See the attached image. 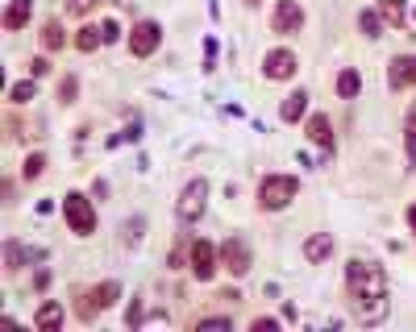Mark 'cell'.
Returning <instances> with one entry per match:
<instances>
[{
  "mask_svg": "<svg viewBox=\"0 0 416 332\" xmlns=\"http://www.w3.org/2000/svg\"><path fill=\"white\" fill-rule=\"evenodd\" d=\"M379 17H383V25H392V29H404V21H408V0H379Z\"/></svg>",
  "mask_w": 416,
  "mask_h": 332,
  "instance_id": "cell-17",
  "label": "cell"
},
{
  "mask_svg": "<svg viewBox=\"0 0 416 332\" xmlns=\"http://www.w3.org/2000/svg\"><path fill=\"white\" fill-rule=\"evenodd\" d=\"M358 92H362V75L354 71V67H345V71L338 75V95H342V100H354Z\"/></svg>",
  "mask_w": 416,
  "mask_h": 332,
  "instance_id": "cell-21",
  "label": "cell"
},
{
  "mask_svg": "<svg viewBox=\"0 0 416 332\" xmlns=\"http://www.w3.org/2000/svg\"><path fill=\"white\" fill-rule=\"evenodd\" d=\"M329 254H333V237L329 233H313V237L304 241V258L313 261V266H320Z\"/></svg>",
  "mask_w": 416,
  "mask_h": 332,
  "instance_id": "cell-16",
  "label": "cell"
},
{
  "mask_svg": "<svg viewBox=\"0 0 416 332\" xmlns=\"http://www.w3.org/2000/svg\"><path fill=\"white\" fill-rule=\"evenodd\" d=\"M29 261H42V249H29L21 241H4V270H21Z\"/></svg>",
  "mask_w": 416,
  "mask_h": 332,
  "instance_id": "cell-12",
  "label": "cell"
},
{
  "mask_svg": "<svg viewBox=\"0 0 416 332\" xmlns=\"http://www.w3.org/2000/svg\"><path fill=\"white\" fill-rule=\"evenodd\" d=\"M387 88L392 92L416 88V54H395L392 63H387Z\"/></svg>",
  "mask_w": 416,
  "mask_h": 332,
  "instance_id": "cell-10",
  "label": "cell"
},
{
  "mask_svg": "<svg viewBox=\"0 0 416 332\" xmlns=\"http://www.w3.org/2000/svg\"><path fill=\"white\" fill-rule=\"evenodd\" d=\"M42 170H46V154L38 150V154H29V158L21 162V179L25 183H34V179H42Z\"/></svg>",
  "mask_w": 416,
  "mask_h": 332,
  "instance_id": "cell-23",
  "label": "cell"
},
{
  "mask_svg": "<svg viewBox=\"0 0 416 332\" xmlns=\"http://www.w3.org/2000/svg\"><path fill=\"white\" fill-rule=\"evenodd\" d=\"M295 195H300V179L295 175H267L258 183V208L263 212H283Z\"/></svg>",
  "mask_w": 416,
  "mask_h": 332,
  "instance_id": "cell-2",
  "label": "cell"
},
{
  "mask_svg": "<svg viewBox=\"0 0 416 332\" xmlns=\"http://www.w3.org/2000/svg\"><path fill=\"white\" fill-rule=\"evenodd\" d=\"M34 95H38V83H34V79H21V83L9 88V104H29Z\"/></svg>",
  "mask_w": 416,
  "mask_h": 332,
  "instance_id": "cell-24",
  "label": "cell"
},
{
  "mask_svg": "<svg viewBox=\"0 0 416 332\" xmlns=\"http://www.w3.org/2000/svg\"><path fill=\"white\" fill-rule=\"evenodd\" d=\"M158 42H163L158 21H138L129 29V54H133V58H150V54L158 50Z\"/></svg>",
  "mask_w": 416,
  "mask_h": 332,
  "instance_id": "cell-8",
  "label": "cell"
},
{
  "mask_svg": "<svg viewBox=\"0 0 416 332\" xmlns=\"http://www.w3.org/2000/svg\"><path fill=\"white\" fill-rule=\"evenodd\" d=\"M196 328H220V332H229V316H200Z\"/></svg>",
  "mask_w": 416,
  "mask_h": 332,
  "instance_id": "cell-29",
  "label": "cell"
},
{
  "mask_svg": "<svg viewBox=\"0 0 416 332\" xmlns=\"http://www.w3.org/2000/svg\"><path fill=\"white\" fill-rule=\"evenodd\" d=\"M408 229H412V233H416V204H412V208H408Z\"/></svg>",
  "mask_w": 416,
  "mask_h": 332,
  "instance_id": "cell-37",
  "label": "cell"
},
{
  "mask_svg": "<svg viewBox=\"0 0 416 332\" xmlns=\"http://www.w3.org/2000/svg\"><path fill=\"white\" fill-rule=\"evenodd\" d=\"M79 100V79L75 75H63V83H59V104H75Z\"/></svg>",
  "mask_w": 416,
  "mask_h": 332,
  "instance_id": "cell-26",
  "label": "cell"
},
{
  "mask_svg": "<svg viewBox=\"0 0 416 332\" xmlns=\"http://www.w3.org/2000/svg\"><path fill=\"white\" fill-rule=\"evenodd\" d=\"M92 195H96V199H104V195H108V183H104V179H96V183H92Z\"/></svg>",
  "mask_w": 416,
  "mask_h": 332,
  "instance_id": "cell-36",
  "label": "cell"
},
{
  "mask_svg": "<svg viewBox=\"0 0 416 332\" xmlns=\"http://www.w3.org/2000/svg\"><path fill=\"white\" fill-rule=\"evenodd\" d=\"M345 286H350V311L358 324H379L387 320V270L370 258H354L345 266Z\"/></svg>",
  "mask_w": 416,
  "mask_h": 332,
  "instance_id": "cell-1",
  "label": "cell"
},
{
  "mask_svg": "<svg viewBox=\"0 0 416 332\" xmlns=\"http://www.w3.org/2000/svg\"><path fill=\"white\" fill-rule=\"evenodd\" d=\"M304 133H308V142L320 145L325 154L333 150V125H329V117H325V113H313V117L304 120Z\"/></svg>",
  "mask_w": 416,
  "mask_h": 332,
  "instance_id": "cell-11",
  "label": "cell"
},
{
  "mask_svg": "<svg viewBox=\"0 0 416 332\" xmlns=\"http://www.w3.org/2000/svg\"><path fill=\"white\" fill-rule=\"evenodd\" d=\"M408 125H416V100H412V108H408Z\"/></svg>",
  "mask_w": 416,
  "mask_h": 332,
  "instance_id": "cell-38",
  "label": "cell"
},
{
  "mask_svg": "<svg viewBox=\"0 0 416 332\" xmlns=\"http://www.w3.org/2000/svg\"><path fill=\"white\" fill-rule=\"evenodd\" d=\"M13 199H17V183H13V179H4V204H13Z\"/></svg>",
  "mask_w": 416,
  "mask_h": 332,
  "instance_id": "cell-35",
  "label": "cell"
},
{
  "mask_svg": "<svg viewBox=\"0 0 416 332\" xmlns=\"http://www.w3.org/2000/svg\"><path fill=\"white\" fill-rule=\"evenodd\" d=\"M270 29H275L279 38H288V33H300V29H304V4H300V0H275Z\"/></svg>",
  "mask_w": 416,
  "mask_h": 332,
  "instance_id": "cell-7",
  "label": "cell"
},
{
  "mask_svg": "<svg viewBox=\"0 0 416 332\" xmlns=\"http://www.w3.org/2000/svg\"><path fill=\"white\" fill-rule=\"evenodd\" d=\"M100 311H104V304L96 299V291H83V295H79V304H75V316H79V324H96Z\"/></svg>",
  "mask_w": 416,
  "mask_h": 332,
  "instance_id": "cell-19",
  "label": "cell"
},
{
  "mask_svg": "<svg viewBox=\"0 0 416 332\" xmlns=\"http://www.w3.org/2000/svg\"><path fill=\"white\" fill-rule=\"evenodd\" d=\"M142 229H146V220H142V216H133L129 224H121V237L129 241V245H138V241H142Z\"/></svg>",
  "mask_w": 416,
  "mask_h": 332,
  "instance_id": "cell-27",
  "label": "cell"
},
{
  "mask_svg": "<svg viewBox=\"0 0 416 332\" xmlns=\"http://www.w3.org/2000/svg\"><path fill=\"white\" fill-rule=\"evenodd\" d=\"M63 46H67V29H63L59 21H46L42 25V50L54 54V50H63Z\"/></svg>",
  "mask_w": 416,
  "mask_h": 332,
  "instance_id": "cell-20",
  "label": "cell"
},
{
  "mask_svg": "<svg viewBox=\"0 0 416 332\" xmlns=\"http://www.w3.org/2000/svg\"><path fill=\"white\" fill-rule=\"evenodd\" d=\"M308 100L313 95L304 92V88H295L283 104H279V120H288V125H295V120H304V113H308Z\"/></svg>",
  "mask_w": 416,
  "mask_h": 332,
  "instance_id": "cell-13",
  "label": "cell"
},
{
  "mask_svg": "<svg viewBox=\"0 0 416 332\" xmlns=\"http://www.w3.org/2000/svg\"><path fill=\"white\" fill-rule=\"evenodd\" d=\"M29 75H34V79H42V75H50V58H46V50H42V54H38V58L29 63Z\"/></svg>",
  "mask_w": 416,
  "mask_h": 332,
  "instance_id": "cell-30",
  "label": "cell"
},
{
  "mask_svg": "<svg viewBox=\"0 0 416 332\" xmlns=\"http://www.w3.org/2000/svg\"><path fill=\"white\" fill-rule=\"evenodd\" d=\"M208 208V179H188L183 191H179V199H175V216H179V224H196L200 216Z\"/></svg>",
  "mask_w": 416,
  "mask_h": 332,
  "instance_id": "cell-4",
  "label": "cell"
},
{
  "mask_svg": "<svg viewBox=\"0 0 416 332\" xmlns=\"http://www.w3.org/2000/svg\"><path fill=\"white\" fill-rule=\"evenodd\" d=\"M142 316H146V311H142V299H133V308H129V328H142Z\"/></svg>",
  "mask_w": 416,
  "mask_h": 332,
  "instance_id": "cell-33",
  "label": "cell"
},
{
  "mask_svg": "<svg viewBox=\"0 0 416 332\" xmlns=\"http://www.w3.org/2000/svg\"><path fill=\"white\" fill-rule=\"evenodd\" d=\"M100 4H104V0H67V13H71V17H88Z\"/></svg>",
  "mask_w": 416,
  "mask_h": 332,
  "instance_id": "cell-28",
  "label": "cell"
},
{
  "mask_svg": "<svg viewBox=\"0 0 416 332\" xmlns=\"http://www.w3.org/2000/svg\"><path fill=\"white\" fill-rule=\"evenodd\" d=\"M104 46V29L100 25H79L75 29V50H83V54H92V50Z\"/></svg>",
  "mask_w": 416,
  "mask_h": 332,
  "instance_id": "cell-18",
  "label": "cell"
},
{
  "mask_svg": "<svg viewBox=\"0 0 416 332\" xmlns=\"http://www.w3.org/2000/svg\"><path fill=\"white\" fill-rule=\"evenodd\" d=\"M412 21H416V13H412Z\"/></svg>",
  "mask_w": 416,
  "mask_h": 332,
  "instance_id": "cell-40",
  "label": "cell"
},
{
  "mask_svg": "<svg viewBox=\"0 0 416 332\" xmlns=\"http://www.w3.org/2000/svg\"><path fill=\"white\" fill-rule=\"evenodd\" d=\"M63 320H67V311L59 308L54 299H50V304H42V308L34 311V328H42V332H54V328H63Z\"/></svg>",
  "mask_w": 416,
  "mask_h": 332,
  "instance_id": "cell-15",
  "label": "cell"
},
{
  "mask_svg": "<svg viewBox=\"0 0 416 332\" xmlns=\"http://www.w3.org/2000/svg\"><path fill=\"white\" fill-rule=\"evenodd\" d=\"M34 17V0H9V9H4V29H25Z\"/></svg>",
  "mask_w": 416,
  "mask_h": 332,
  "instance_id": "cell-14",
  "label": "cell"
},
{
  "mask_svg": "<svg viewBox=\"0 0 416 332\" xmlns=\"http://www.w3.org/2000/svg\"><path fill=\"white\" fill-rule=\"evenodd\" d=\"M188 266H192V279L208 283V279L217 274V266H220V245L196 237V241H192V249H188Z\"/></svg>",
  "mask_w": 416,
  "mask_h": 332,
  "instance_id": "cell-5",
  "label": "cell"
},
{
  "mask_svg": "<svg viewBox=\"0 0 416 332\" xmlns=\"http://www.w3.org/2000/svg\"><path fill=\"white\" fill-rule=\"evenodd\" d=\"M295 71H300V63H295V54L288 46L267 50V58H263V75H267L270 83H283V79H292Z\"/></svg>",
  "mask_w": 416,
  "mask_h": 332,
  "instance_id": "cell-9",
  "label": "cell"
},
{
  "mask_svg": "<svg viewBox=\"0 0 416 332\" xmlns=\"http://www.w3.org/2000/svg\"><path fill=\"white\" fill-rule=\"evenodd\" d=\"M242 4H245V9H258V0H242Z\"/></svg>",
  "mask_w": 416,
  "mask_h": 332,
  "instance_id": "cell-39",
  "label": "cell"
},
{
  "mask_svg": "<svg viewBox=\"0 0 416 332\" xmlns=\"http://www.w3.org/2000/svg\"><path fill=\"white\" fill-rule=\"evenodd\" d=\"M92 291H96V299L104 304V311L121 299V283H113V279H108V283H100V286H92Z\"/></svg>",
  "mask_w": 416,
  "mask_h": 332,
  "instance_id": "cell-25",
  "label": "cell"
},
{
  "mask_svg": "<svg viewBox=\"0 0 416 332\" xmlns=\"http://www.w3.org/2000/svg\"><path fill=\"white\" fill-rule=\"evenodd\" d=\"M220 266H225L233 279L250 274V266H254V254H250L245 237H225V241H220Z\"/></svg>",
  "mask_w": 416,
  "mask_h": 332,
  "instance_id": "cell-6",
  "label": "cell"
},
{
  "mask_svg": "<svg viewBox=\"0 0 416 332\" xmlns=\"http://www.w3.org/2000/svg\"><path fill=\"white\" fill-rule=\"evenodd\" d=\"M404 150H408V162L416 166V125H408V133H404Z\"/></svg>",
  "mask_w": 416,
  "mask_h": 332,
  "instance_id": "cell-31",
  "label": "cell"
},
{
  "mask_svg": "<svg viewBox=\"0 0 416 332\" xmlns=\"http://www.w3.org/2000/svg\"><path fill=\"white\" fill-rule=\"evenodd\" d=\"M358 29H362V38H379V33H383L379 9H362V13H358Z\"/></svg>",
  "mask_w": 416,
  "mask_h": 332,
  "instance_id": "cell-22",
  "label": "cell"
},
{
  "mask_svg": "<svg viewBox=\"0 0 416 332\" xmlns=\"http://www.w3.org/2000/svg\"><path fill=\"white\" fill-rule=\"evenodd\" d=\"M250 328H254V332H275V328H279V320H270V316H263V320H254Z\"/></svg>",
  "mask_w": 416,
  "mask_h": 332,
  "instance_id": "cell-34",
  "label": "cell"
},
{
  "mask_svg": "<svg viewBox=\"0 0 416 332\" xmlns=\"http://www.w3.org/2000/svg\"><path fill=\"white\" fill-rule=\"evenodd\" d=\"M100 29H104V42H121V25L117 21H104Z\"/></svg>",
  "mask_w": 416,
  "mask_h": 332,
  "instance_id": "cell-32",
  "label": "cell"
},
{
  "mask_svg": "<svg viewBox=\"0 0 416 332\" xmlns=\"http://www.w3.org/2000/svg\"><path fill=\"white\" fill-rule=\"evenodd\" d=\"M63 220H67V229L75 237H92L96 233V208H92V199L83 191H67L63 195Z\"/></svg>",
  "mask_w": 416,
  "mask_h": 332,
  "instance_id": "cell-3",
  "label": "cell"
}]
</instances>
